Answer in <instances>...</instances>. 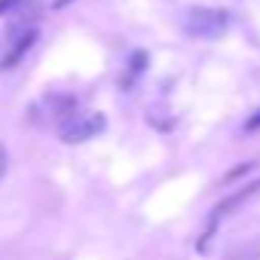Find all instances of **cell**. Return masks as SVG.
Instances as JSON below:
<instances>
[{
  "instance_id": "obj_8",
  "label": "cell",
  "mask_w": 260,
  "mask_h": 260,
  "mask_svg": "<svg viewBox=\"0 0 260 260\" xmlns=\"http://www.w3.org/2000/svg\"><path fill=\"white\" fill-rule=\"evenodd\" d=\"M71 0H52V7H68Z\"/></svg>"
},
{
  "instance_id": "obj_2",
  "label": "cell",
  "mask_w": 260,
  "mask_h": 260,
  "mask_svg": "<svg viewBox=\"0 0 260 260\" xmlns=\"http://www.w3.org/2000/svg\"><path fill=\"white\" fill-rule=\"evenodd\" d=\"M230 25V16L223 10H211V7H196L184 16V31L190 37L199 40H217Z\"/></svg>"
},
{
  "instance_id": "obj_4",
  "label": "cell",
  "mask_w": 260,
  "mask_h": 260,
  "mask_svg": "<svg viewBox=\"0 0 260 260\" xmlns=\"http://www.w3.org/2000/svg\"><path fill=\"white\" fill-rule=\"evenodd\" d=\"M144 61H147V55H144V52H135V55H132V77H128L125 83H132V80L144 71Z\"/></svg>"
},
{
  "instance_id": "obj_1",
  "label": "cell",
  "mask_w": 260,
  "mask_h": 260,
  "mask_svg": "<svg viewBox=\"0 0 260 260\" xmlns=\"http://www.w3.org/2000/svg\"><path fill=\"white\" fill-rule=\"evenodd\" d=\"M104 125H107L104 113H98V110H74L58 125V135H61L64 144H83V141L95 138L98 132H104Z\"/></svg>"
},
{
  "instance_id": "obj_7",
  "label": "cell",
  "mask_w": 260,
  "mask_h": 260,
  "mask_svg": "<svg viewBox=\"0 0 260 260\" xmlns=\"http://www.w3.org/2000/svg\"><path fill=\"white\" fill-rule=\"evenodd\" d=\"M4 172H7V150L0 144V178H4Z\"/></svg>"
},
{
  "instance_id": "obj_5",
  "label": "cell",
  "mask_w": 260,
  "mask_h": 260,
  "mask_svg": "<svg viewBox=\"0 0 260 260\" xmlns=\"http://www.w3.org/2000/svg\"><path fill=\"white\" fill-rule=\"evenodd\" d=\"M242 128H245V132H257V128H260V110H254V113L245 119V125H242Z\"/></svg>"
},
{
  "instance_id": "obj_3",
  "label": "cell",
  "mask_w": 260,
  "mask_h": 260,
  "mask_svg": "<svg viewBox=\"0 0 260 260\" xmlns=\"http://www.w3.org/2000/svg\"><path fill=\"white\" fill-rule=\"evenodd\" d=\"M37 43V28L34 25H13V31H10V40H7V52H4V58H0V68H16L25 55H28V49Z\"/></svg>"
},
{
  "instance_id": "obj_6",
  "label": "cell",
  "mask_w": 260,
  "mask_h": 260,
  "mask_svg": "<svg viewBox=\"0 0 260 260\" xmlns=\"http://www.w3.org/2000/svg\"><path fill=\"white\" fill-rule=\"evenodd\" d=\"M22 4V0H0V16H4V13H10V10H16Z\"/></svg>"
}]
</instances>
